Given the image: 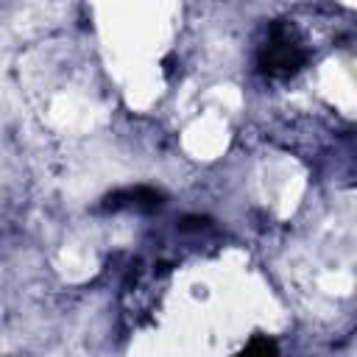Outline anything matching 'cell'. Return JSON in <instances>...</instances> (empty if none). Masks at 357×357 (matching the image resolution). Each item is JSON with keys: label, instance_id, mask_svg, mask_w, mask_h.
I'll use <instances>...</instances> for the list:
<instances>
[{"label": "cell", "instance_id": "1", "mask_svg": "<svg viewBox=\"0 0 357 357\" xmlns=\"http://www.w3.org/2000/svg\"><path fill=\"white\" fill-rule=\"evenodd\" d=\"M301 50L298 45L284 33V31H276L273 42L265 47L262 53V67L268 73H293L298 64H301Z\"/></svg>", "mask_w": 357, "mask_h": 357}, {"label": "cell", "instance_id": "2", "mask_svg": "<svg viewBox=\"0 0 357 357\" xmlns=\"http://www.w3.org/2000/svg\"><path fill=\"white\" fill-rule=\"evenodd\" d=\"M123 206H131V209H156L162 206V195L156 190H148V187H134V190H126V192H114L106 198V209H123Z\"/></svg>", "mask_w": 357, "mask_h": 357}, {"label": "cell", "instance_id": "3", "mask_svg": "<svg viewBox=\"0 0 357 357\" xmlns=\"http://www.w3.org/2000/svg\"><path fill=\"white\" fill-rule=\"evenodd\" d=\"M206 226H209L206 218H184V220H181V231H201V229H206Z\"/></svg>", "mask_w": 357, "mask_h": 357}, {"label": "cell", "instance_id": "4", "mask_svg": "<svg viewBox=\"0 0 357 357\" xmlns=\"http://www.w3.org/2000/svg\"><path fill=\"white\" fill-rule=\"evenodd\" d=\"M245 351H262V354H268V351H276V346L271 340H257V343H248Z\"/></svg>", "mask_w": 357, "mask_h": 357}]
</instances>
